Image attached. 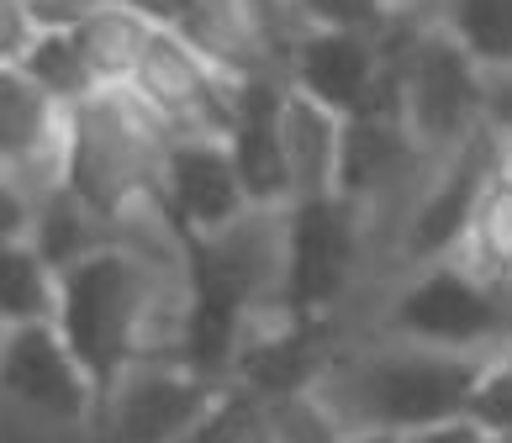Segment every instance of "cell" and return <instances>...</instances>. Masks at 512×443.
<instances>
[{"label": "cell", "mask_w": 512, "mask_h": 443, "mask_svg": "<svg viewBox=\"0 0 512 443\" xmlns=\"http://www.w3.org/2000/svg\"><path fill=\"white\" fill-rule=\"evenodd\" d=\"M32 211H37V201L0 169V243H22L32 233Z\"/></svg>", "instance_id": "f546056e"}, {"label": "cell", "mask_w": 512, "mask_h": 443, "mask_svg": "<svg viewBox=\"0 0 512 443\" xmlns=\"http://www.w3.org/2000/svg\"><path fill=\"white\" fill-rule=\"evenodd\" d=\"M365 254V211L322 196L286 206V275H280V312L301 322H328V312L354 285Z\"/></svg>", "instance_id": "8992f818"}, {"label": "cell", "mask_w": 512, "mask_h": 443, "mask_svg": "<svg viewBox=\"0 0 512 443\" xmlns=\"http://www.w3.org/2000/svg\"><path fill=\"white\" fill-rule=\"evenodd\" d=\"M59 317V275L53 264L22 243H0V322L6 327H37Z\"/></svg>", "instance_id": "44dd1931"}, {"label": "cell", "mask_w": 512, "mask_h": 443, "mask_svg": "<svg viewBox=\"0 0 512 443\" xmlns=\"http://www.w3.org/2000/svg\"><path fill=\"white\" fill-rule=\"evenodd\" d=\"M507 443H512V438H507Z\"/></svg>", "instance_id": "74e56055"}, {"label": "cell", "mask_w": 512, "mask_h": 443, "mask_svg": "<svg viewBox=\"0 0 512 443\" xmlns=\"http://www.w3.org/2000/svg\"><path fill=\"white\" fill-rule=\"evenodd\" d=\"M259 433H264V443H344L349 438V428L338 422V412L317 391L264 401L259 407Z\"/></svg>", "instance_id": "cb8c5ba5"}, {"label": "cell", "mask_w": 512, "mask_h": 443, "mask_svg": "<svg viewBox=\"0 0 512 443\" xmlns=\"http://www.w3.org/2000/svg\"><path fill=\"white\" fill-rule=\"evenodd\" d=\"M328 370H333L328 322H301V317L275 312L270 327H254L249 343H243L233 385H238V391H249L264 407V401H280V396L317 391Z\"/></svg>", "instance_id": "9a60e30c"}, {"label": "cell", "mask_w": 512, "mask_h": 443, "mask_svg": "<svg viewBox=\"0 0 512 443\" xmlns=\"http://www.w3.org/2000/svg\"><path fill=\"white\" fill-rule=\"evenodd\" d=\"M396 117L423 159H449L486 127V69L439 22H402L386 37Z\"/></svg>", "instance_id": "277c9868"}, {"label": "cell", "mask_w": 512, "mask_h": 443, "mask_svg": "<svg viewBox=\"0 0 512 443\" xmlns=\"http://www.w3.org/2000/svg\"><path fill=\"white\" fill-rule=\"evenodd\" d=\"M286 85L307 101L328 106L333 117H365V111H396V80L381 37L307 27L286 59Z\"/></svg>", "instance_id": "ba28073f"}, {"label": "cell", "mask_w": 512, "mask_h": 443, "mask_svg": "<svg viewBox=\"0 0 512 443\" xmlns=\"http://www.w3.org/2000/svg\"><path fill=\"white\" fill-rule=\"evenodd\" d=\"M296 16L307 27H333V32H365V37H386L402 22H423L407 0H291Z\"/></svg>", "instance_id": "d4e9b609"}, {"label": "cell", "mask_w": 512, "mask_h": 443, "mask_svg": "<svg viewBox=\"0 0 512 443\" xmlns=\"http://www.w3.org/2000/svg\"><path fill=\"white\" fill-rule=\"evenodd\" d=\"M486 127L502 143H512V69L507 74H486Z\"/></svg>", "instance_id": "4dcf8cb0"}, {"label": "cell", "mask_w": 512, "mask_h": 443, "mask_svg": "<svg viewBox=\"0 0 512 443\" xmlns=\"http://www.w3.org/2000/svg\"><path fill=\"white\" fill-rule=\"evenodd\" d=\"M386 327L396 343L444 354H502L512 343V291L470 275L460 259L423 264L391 301Z\"/></svg>", "instance_id": "5b68a950"}, {"label": "cell", "mask_w": 512, "mask_h": 443, "mask_svg": "<svg viewBox=\"0 0 512 443\" xmlns=\"http://www.w3.org/2000/svg\"><path fill=\"white\" fill-rule=\"evenodd\" d=\"M254 443H264V433H254Z\"/></svg>", "instance_id": "8d00e7d4"}, {"label": "cell", "mask_w": 512, "mask_h": 443, "mask_svg": "<svg viewBox=\"0 0 512 443\" xmlns=\"http://www.w3.org/2000/svg\"><path fill=\"white\" fill-rule=\"evenodd\" d=\"M227 385L191 375L175 359H138L111 385L101 412L111 422V443H180L217 407Z\"/></svg>", "instance_id": "9c48e42d"}, {"label": "cell", "mask_w": 512, "mask_h": 443, "mask_svg": "<svg viewBox=\"0 0 512 443\" xmlns=\"http://www.w3.org/2000/svg\"><path fill=\"white\" fill-rule=\"evenodd\" d=\"M486 74L512 69V0H439L433 16Z\"/></svg>", "instance_id": "7402d4cb"}, {"label": "cell", "mask_w": 512, "mask_h": 443, "mask_svg": "<svg viewBox=\"0 0 512 443\" xmlns=\"http://www.w3.org/2000/svg\"><path fill=\"white\" fill-rule=\"evenodd\" d=\"M0 343H6V322H0Z\"/></svg>", "instance_id": "d590c367"}, {"label": "cell", "mask_w": 512, "mask_h": 443, "mask_svg": "<svg viewBox=\"0 0 512 443\" xmlns=\"http://www.w3.org/2000/svg\"><path fill=\"white\" fill-rule=\"evenodd\" d=\"M122 6H132L148 27H159V32H180L196 16V0H122Z\"/></svg>", "instance_id": "1f68e13d"}, {"label": "cell", "mask_w": 512, "mask_h": 443, "mask_svg": "<svg viewBox=\"0 0 512 443\" xmlns=\"http://www.w3.org/2000/svg\"><path fill=\"white\" fill-rule=\"evenodd\" d=\"M0 391L53 422H85L90 412H101L96 385H90V375L80 370V359L69 354V343L53 322L6 327V343H0Z\"/></svg>", "instance_id": "7c38bea8"}, {"label": "cell", "mask_w": 512, "mask_h": 443, "mask_svg": "<svg viewBox=\"0 0 512 443\" xmlns=\"http://www.w3.org/2000/svg\"><path fill=\"white\" fill-rule=\"evenodd\" d=\"M344 443H402V438L396 433H349Z\"/></svg>", "instance_id": "836d02e7"}, {"label": "cell", "mask_w": 512, "mask_h": 443, "mask_svg": "<svg viewBox=\"0 0 512 443\" xmlns=\"http://www.w3.org/2000/svg\"><path fill=\"white\" fill-rule=\"evenodd\" d=\"M502 169H507V180H512V143H502Z\"/></svg>", "instance_id": "e575fe53"}, {"label": "cell", "mask_w": 512, "mask_h": 443, "mask_svg": "<svg viewBox=\"0 0 512 443\" xmlns=\"http://www.w3.org/2000/svg\"><path fill=\"white\" fill-rule=\"evenodd\" d=\"M497 169H502V138L491 127H481L460 153L439 159V175H433V185L412 201V217H407V233H402V254L417 269L460 254V243L470 233V217H476V201H481V190Z\"/></svg>", "instance_id": "8fae6325"}, {"label": "cell", "mask_w": 512, "mask_h": 443, "mask_svg": "<svg viewBox=\"0 0 512 443\" xmlns=\"http://www.w3.org/2000/svg\"><path fill=\"white\" fill-rule=\"evenodd\" d=\"M280 106H286V80L280 74H254L238 85L233 127H227V153H233L238 185L249 206L259 211H286L291 196V164L286 143H280Z\"/></svg>", "instance_id": "5bb4252c"}, {"label": "cell", "mask_w": 512, "mask_h": 443, "mask_svg": "<svg viewBox=\"0 0 512 443\" xmlns=\"http://www.w3.org/2000/svg\"><path fill=\"white\" fill-rule=\"evenodd\" d=\"M111 6H122V0H27L37 32H80L90 16H101Z\"/></svg>", "instance_id": "f1b7e54d"}, {"label": "cell", "mask_w": 512, "mask_h": 443, "mask_svg": "<svg viewBox=\"0 0 512 443\" xmlns=\"http://www.w3.org/2000/svg\"><path fill=\"white\" fill-rule=\"evenodd\" d=\"M254 433H259V401L249 391H238V385H227L217 396V407L180 443H254Z\"/></svg>", "instance_id": "4316f807"}, {"label": "cell", "mask_w": 512, "mask_h": 443, "mask_svg": "<svg viewBox=\"0 0 512 443\" xmlns=\"http://www.w3.org/2000/svg\"><path fill=\"white\" fill-rule=\"evenodd\" d=\"M27 243L53 264V275H64L69 264H80L85 254H96V248L117 243V238H111V227H106L80 196H74V190L59 185V190H48V196L37 201Z\"/></svg>", "instance_id": "ac0fdd59"}, {"label": "cell", "mask_w": 512, "mask_h": 443, "mask_svg": "<svg viewBox=\"0 0 512 443\" xmlns=\"http://www.w3.org/2000/svg\"><path fill=\"white\" fill-rule=\"evenodd\" d=\"M22 74L64 111H74L80 101H90V95L101 90L90 64H85V53H80V43H74V32H43L32 43V53L22 59Z\"/></svg>", "instance_id": "603a6c76"}, {"label": "cell", "mask_w": 512, "mask_h": 443, "mask_svg": "<svg viewBox=\"0 0 512 443\" xmlns=\"http://www.w3.org/2000/svg\"><path fill=\"white\" fill-rule=\"evenodd\" d=\"M159 206L175 238H222L249 217V196L238 185L233 153L222 138H175L159 169Z\"/></svg>", "instance_id": "30bf717a"}, {"label": "cell", "mask_w": 512, "mask_h": 443, "mask_svg": "<svg viewBox=\"0 0 512 443\" xmlns=\"http://www.w3.org/2000/svg\"><path fill=\"white\" fill-rule=\"evenodd\" d=\"M486 375V354H444L417 343H386L322 375L317 396L338 412L349 433H423L470 412Z\"/></svg>", "instance_id": "6da1fadb"}, {"label": "cell", "mask_w": 512, "mask_h": 443, "mask_svg": "<svg viewBox=\"0 0 512 443\" xmlns=\"http://www.w3.org/2000/svg\"><path fill=\"white\" fill-rule=\"evenodd\" d=\"M64 117L22 69H0V169L32 201L64 185Z\"/></svg>", "instance_id": "4fadbf2b"}, {"label": "cell", "mask_w": 512, "mask_h": 443, "mask_svg": "<svg viewBox=\"0 0 512 443\" xmlns=\"http://www.w3.org/2000/svg\"><path fill=\"white\" fill-rule=\"evenodd\" d=\"M338 138H344V117H333L328 106H317V101H307V95H296L286 85V106H280V143H286L291 196L296 201L333 196Z\"/></svg>", "instance_id": "e0dca14e"}, {"label": "cell", "mask_w": 512, "mask_h": 443, "mask_svg": "<svg viewBox=\"0 0 512 443\" xmlns=\"http://www.w3.org/2000/svg\"><path fill=\"white\" fill-rule=\"evenodd\" d=\"M423 159L417 143L407 138V127L396 111H365V117L344 122L338 138V175H333V196L349 201L359 211H370L375 201H386V190L407 180V169Z\"/></svg>", "instance_id": "2e32d148"}, {"label": "cell", "mask_w": 512, "mask_h": 443, "mask_svg": "<svg viewBox=\"0 0 512 443\" xmlns=\"http://www.w3.org/2000/svg\"><path fill=\"white\" fill-rule=\"evenodd\" d=\"M37 37L43 32H37L27 0H0V69H22Z\"/></svg>", "instance_id": "83f0119b"}, {"label": "cell", "mask_w": 512, "mask_h": 443, "mask_svg": "<svg viewBox=\"0 0 512 443\" xmlns=\"http://www.w3.org/2000/svg\"><path fill=\"white\" fill-rule=\"evenodd\" d=\"M175 143L132 85L96 90L64 117V190H74L106 227L159 206V169Z\"/></svg>", "instance_id": "3957f363"}, {"label": "cell", "mask_w": 512, "mask_h": 443, "mask_svg": "<svg viewBox=\"0 0 512 443\" xmlns=\"http://www.w3.org/2000/svg\"><path fill=\"white\" fill-rule=\"evenodd\" d=\"M465 417L481 422V428L497 438V443L512 438V343H507L502 354L486 359V375L476 385V396H470V412Z\"/></svg>", "instance_id": "484cf974"}, {"label": "cell", "mask_w": 512, "mask_h": 443, "mask_svg": "<svg viewBox=\"0 0 512 443\" xmlns=\"http://www.w3.org/2000/svg\"><path fill=\"white\" fill-rule=\"evenodd\" d=\"M238 74L212 64L201 48H191L180 32H154L132 90L175 138H227L238 106Z\"/></svg>", "instance_id": "52a82bcc"}, {"label": "cell", "mask_w": 512, "mask_h": 443, "mask_svg": "<svg viewBox=\"0 0 512 443\" xmlns=\"http://www.w3.org/2000/svg\"><path fill=\"white\" fill-rule=\"evenodd\" d=\"M159 312V275L154 259L127 248L122 238L85 254L59 275V317L53 327L64 333L69 354L80 359L96 396L106 401L138 359H154L148 327Z\"/></svg>", "instance_id": "7a4b0ae2"}, {"label": "cell", "mask_w": 512, "mask_h": 443, "mask_svg": "<svg viewBox=\"0 0 512 443\" xmlns=\"http://www.w3.org/2000/svg\"><path fill=\"white\" fill-rule=\"evenodd\" d=\"M402 443H497L481 422L470 417H454V422H439V428H423V433H407Z\"/></svg>", "instance_id": "d6a6232c"}, {"label": "cell", "mask_w": 512, "mask_h": 443, "mask_svg": "<svg viewBox=\"0 0 512 443\" xmlns=\"http://www.w3.org/2000/svg\"><path fill=\"white\" fill-rule=\"evenodd\" d=\"M454 259H460L470 275L512 291V180H507V169H497V175L486 180L481 201H476V217H470V233H465Z\"/></svg>", "instance_id": "ffe728a7"}, {"label": "cell", "mask_w": 512, "mask_h": 443, "mask_svg": "<svg viewBox=\"0 0 512 443\" xmlns=\"http://www.w3.org/2000/svg\"><path fill=\"white\" fill-rule=\"evenodd\" d=\"M159 27H148L132 6H111L101 16H90V22L74 32V43H80L90 74H96L101 90H117V85H132V74H138L148 43H154Z\"/></svg>", "instance_id": "d6986e66"}]
</instances>
